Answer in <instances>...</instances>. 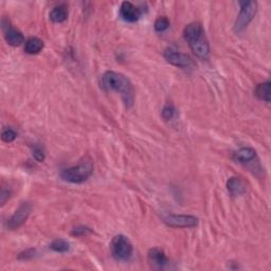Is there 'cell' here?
<instances>
[{
    "label": "cell",
    "mask_w": 271,
    "mask_h": 271,
    "mask_svg": "<svg viewBox=\"0 0 271 271\" xmlns=\"http://www.w3.org/2000/svg\"><path fill=\"white\" fill-rule=\"evenodd\" d=\"M101 86L106 91H115L120 96L127 107H132L135 100V90L129 78L120 72L106 71L101 80Z\"/></svg>",
    "instance_id": "cell-1"
},
{
    "label": "cell",
    "mask_w": 271,
    "mask_h": 271,
    "mask_svg": "<svg viewBox=\"0 0 271 271\" xmlns=\"http://www.w3.org/2000/svg\"><path fill=\"white\" fill-rule=\"evenodd\" d=\"M183 36L195 55L200 59H208L210 55L209 40L199 22H191L185 25Z\"/></svg>",
    "instance_id": "cell-2"
},
{
    "label": "cell",
    "mask_w": 271,
    "mask_h": 271,
    "mask_svg": "<svg viewBox=\"0 0 271 271\" xmlns=\"http://www.w3.org/2000/svg\"><path fill=\"white\" fill-rule=\"evenodd\" d=\"M93 173V164L90 160H83L78 165L65 168L61 173L62 179L70 182L80 184L86 181Z\"/></svg>",
    "instance_id": "cell-3"
},
{
    "label": "cell",
    "mask_w": 271,
    "mask_h": 271,
    "mask_svg": "<svg viewBox=\"0 0 271 271\" xmlns=\"http://www.w3.org/2000/svg\"><path fill=\"white\" fill-rule=\"evenodd\" d=\"M110 250H112L114 259L118 262L130 261L134 253L132 242L130 241L129 237L122 234H119L114 237L112 245H110Z\"/></svg>",
    "instance_id": "cell-4"
},
{
    "label": "cell",
    "mask_w": 271,
    "mask_h": 271,
    "mask_svg": "<svg viewBox=\"0 0 271 271\" xmlns=\"http://www.w3.org/2000/svg\"><path fill=\"white\" fill-rule=\"evenodd\" d=\"M241 10L234 23V32L240 34L253 20L258 11V3L256 1H240Z\"/></svg>",
    "instance_id": "cell-5"
},
{
    "label": "cell",
    "mask_w": 271,
    "mask_h": 271,
    "mask_svg": "<svg viewBox=\"0 0 271 271\" xmlns=\"http://www.w3.org/2000/svg\"><path fill=\"white\" fill-rule=\"evenodd\" d=\"M163 56L167 63L175 67L182 68V69H186V68H190L194 65L193 59L188 54L179 52L174 48H167L164 51Z\"/></svg>",
    "instance_id": "cell-6"
},
{
    "label": "cell",
    "mask_w": 271,
    "mask_h": 271,
    "mask_svg": "<svg viewBox=\"0 0 271 271\" xmlns=\"http://www.w3.org/2000/svg\"><path fill=\"white\" fill-rule=\"evenodd\" d=\"M32 211V206L29 202H23L22 205L15 211V213L7 220V228L10 230H16L20 228L29 218Z\"/></svg>",
    "instance_id": "cell-7"
},
{
    "label": "cell",
    "mask_w": 271,
    "mask_h": 271,
    "mask_svg": "<svg viewBox=\"0 0 271 271\" xmlns=\"http://www.w3.org/2000/svg\"><path fill=\"white\" fill-rule=\"evenodd\" d=\"M163 222L172 228H193L198 225V218L193 215L169 214L163 218Z\"/></svg>",
    "instance_id": "cell-8"
},
{
    "label": "cell",
    "mask_w": 271,
    "mask_h": 271,
    "mask_svg": "<svg viewBox=\"0 0 271 271\" xmlns=\"http://www.w3.org/2000/svg\"><path fill=\"white\" fill-rule=\"evenodd\" d=\"M2 30L4 33V39L10 46L17 47L20 46L23 42L24 37L22 35V33L19 30L12 27L10 21L4 18L2 19Z\"/></svg>",
    "instance_id": "cell-9"
},
{
    "label": "cell",
    "mask_w": 271,
    "mask_h": 271,
    "mask_svg": "<svg viewBox=\"0 0 271 271\" xmlns=\"http://www.w3.org/2000/svg\"><path fill=\"white\" fill-rule=\"evenodd\" d=\"M147 261L149 265L155 269H162L167 265V258L163 250L152 248L147 253Z\"/></svg>",
    "instance_id": "cell-10"
},
{
    "label": "cell",
    "mask_w": 271,
    "mask_h": 271,
    "mask_svg": "<svg viewBox=\"0 0 271 271\" xmlns=\"http://www.w3.org/2000/svg\"><path fill=\"white\" fill-rule=\"evenodd\" d=\"M141 13L142 12L140 8L130 1H124L121 4L120 14L125 21H129V22L137 21L140 18Z\"/></svg>",
    "instance_id": "cell-11"
},
{
    "label": "cell",
    "mask_w": 271,
    "mask_h": 271,
    "mask_svg": "<svg viewBox=\"0 0 271 271\" xmlns=\"http://www.w3.org/2000/svg\"><path fill=\"white\" fill-rule=\"evenodd\" d=\"M227 189L231 196L237 197L242 196V195L246 193L247 186H246V182L241 177H231L230 179L227 181Z\"/></svg>",
    "instance_id": "cell-12"
},
{
    "label": "cell",
    "mask_w": 271,
    "mask_h": 271,
    "mask_svg": "<svg viewBox=\"0 0 271 271\" xmlns=\"http://www.w3.org/2000/svg\"><path fill=\"white\" fill-rule=\"evenodd\" d=\"M257 158H258L257 151L252 147H243L237 150L236 152H234L233 155V159L236 161V162L243 163V164L253 162Z\"/></svg>",
    "instance_id": "cell-13"
},
{
    "label": "cell",
    "mask_w": 271,
    "mask_h": 271,
    "mask_svg": "<svg viewBox=\"0 0 271 271\" xmlns=\"http://www.w3.org/2000/svg\"><path fill=\"white\" fill-rule=\"evenodd\" d=\"M44 41H42L40 38L38 37H30L29 39H27L24 45V51L25 53L34 55L39 53L40 51L44 49Z\"/></svg>",
    "instance_id": "cell-14"
},
{
    "label": "cell",
    "mask_w": 271,
    "mask_h": 271,
    "mask_svg": "<svg viewBox=\"0 0 271 271\" xmlns=\"http://www.w3.org/2000/svg\"><path fill=\"white\" fill-rule=\"evenodd\" d=\"M270 95H271V83L269 81L258 85L256 89V96L260 100L266 102V103H269Z\"/></svg>",
    "instance_id": "cell-15"
},
{
    "label": "cell",
    "mask_w": 271,
    "mask_h": 271,
    "mask_svg": "<svg viewBox=\"0 0 271 271\" xmlns=\"http://www.w3.org/2000/svg\"><path fill=\"white\" fill-rule=\"evenodd\" d=\"M68 18V10L66 5L55 6L52 11L50 12V19L53 22L59 23L64 22Z\"/></svg>",
    "instance_id": "cell-16"
},
{
    "label": "cell",
    "mask_w": 271,
    "mask_h": 271,
    "mask_svg": "<svg viewBox=\"0 0 271 271\" xmlns=\"http://www.w3.org/2000/svg\"><path fill=\"white\" fill-rule=\"evenodd\" d=\"M50 249L53 250L58 253H65L69 251L70 249V244L65 240H55L50 244Z\"/></svg>",
    "instance_id": "cell-17"
},
{
    "label": "cell",
    "mask_w": 271,
    "mask_h": 271,
    "mask_svg": "<svg viewBox=\"0 0 271 271\" xmlns=\"http://www.w3.org/2000/svg\"><path fill=\"white\" fill-rule=\"evenodd\" d=\"M161 115H162V118L164 119L165 121L173 120V119L176 116V108H175V106L172 103H169V102H168V103H166L163 106L162 113H161Z\"/></svg>",
    "instance_id": "cell-18"
},
{
    "label": "cell",
    "mask_w": 271,
    "mask_h": 271,
    "mask_svg": "<svg viewBox=\"0 0 271 271\" xmlns=\"http://www.w3.org/2000/svg\"><path fill=\"white\" fill-rule=\"evenodd\" d=\"M154 27H155V30L157 32H163L166 29H168V27H169V20H168L167 17L161 16V17H159V18L156 19Z\"/></svg>",
    "instance_id": "cell-19"
},
{
    "label": "cell",
    "mask_w": 271,
    "mask_h": 271,
    "mask_svg": "<svg viewBox=\"0 0 271 271\" xmlns=\"http://www.w3.org/2000/svg\"><path fill=\"white\" fill-rule=\"evenodd\" d=\"M17 137V134L14 130L10 129V127H6V129H4L2 131V134H1V139L2 141L6 142V143H11L13 142Z\"/></svg>",
    "instance_id": "cell-20"
},
{
    "label": "cell",
    "mask_w": 271,
    "mask_h": 271,
    "mask_svg": "<svg viewBox=\"0 0 271 271\" xmlns=\"http://www.w3.org/2000/svg\"><path fill=\"white\" fill-rule=\"evenodd\" d=\"M72 235L74 236H86L88 234H91L92 233V230L90 228L88 227H85V226H80V227H76L73 229V231L71 232Z\"/></svg>",
    "instance_id": "cell-21"
},
{
    "label": "cell",
    "mask_w": 271,
    "mask_h": 271,
    "mask_svg": "<svg viewBox=\"0 0 271 271\" xmlns=\"http://www.w3.org/2000/svg\"><path fill=\"white\" fill-rule=\"evenodd\" d=\"M32 154H33V157L35 158L38 162H42V161L45 160V152H44V149L41 148V146L39 145H35L33 147V150H32Z\"/></svg>",
    "instance_id": "cell-22"
},
{
    "label": "cell",
    "mask_w": 271,
    "mask_h": 271,
    "mask_svg": "<svg viewBox=\"0 0 271 271\" xmlns=\"http://www.w3.org/2000/svg\"><path fill=\"white\" fill-rule=\"evenodd\" d=\"M11 196V191L10 190H6V189H3L1 191V194H0V201H1V205H5L6 200L10 198Z\"/></svg>",
    "instance_id": "cell-23"
},
{
    "label": "cell",
    "mask_w": 271,
    "mask_h": 271,
    "mask_svg": "<svg viewBox=\"0 0 271 271\" xmlns=\"http://www.w3.org/2000/svg\"><path fill=\"white\" fill-rule=\"evenodd\" d=\"M35 250L34 249H30V250H27V251H24L22 253H20V256H19V259L20 260H29V259H32L34 258V256H35Z\"/></svg>",
    "instance_id": "cell-24"
}]
</instances>
